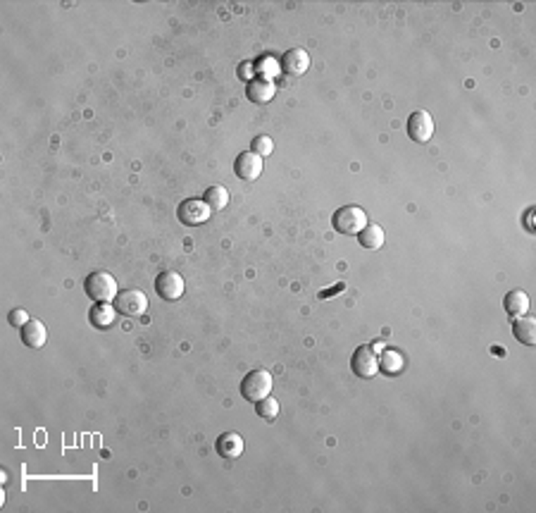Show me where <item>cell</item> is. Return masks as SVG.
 <instances>
[{
  "label": "cell",
  "instance_id": "cell-1",
  "mask_svg": "<svg viewBox=\"0 0 536 513\" xmlns=\"http://www.w3.org/2000/svg\"><path fill=\"white\" fill-rule=\"evenodd\" d=\"M83 292H86V297L91 301H96V303H110V301L117 299L120 289H117V280L110 275V272L96 270L86 277V282H83Z\"/></svg>",
  "mask_w": 536,
  "mask_h": 513
},
{
  "label": "cell",
  "instance_id": "cell-2",
  "mask_svg": "<svg viewBox=\"0 0 536 513\" xmlns=\"http://www.w3.org/2000/svg\"><path fill=\"white\" fill-rule=\"evenodd\" d=\"M332 225L339 234H346V237H357V234L370 225V220H367L365 210L357 208V205H343V208H339L336 213H334Z\"/></svg>",
  "mask_w": 536,
  "mask_h": 513
},
{
  "label": "cell",
  "instance_id": "cell-3",
  "mask_svg": "<svg viewBox=\"0 0 536 513\" xmlns=\"http://www.w3.org/2000/svg\"><path fill=\"white\" fill-rule=\"evenodd\" d=\"M272 392V375L267 370H250L241 382V394L245 401H260L270 397Z\"/></svg>",
  "mask_w": 536,
  "mask_h": 513
},
{
  "label": "cell",
  "instance_id": "cell-4",
  "mask_svg": "<svg viewBox=\"0 0 536 513\" xmlns=\"http://www.w3.org/2000/svg\"><path fill=\"white\" fill-rule=\"evenodd\" d=\"M210 215H212V208L203 198L181 200V205H179V210H177V217L181 220V225H186V227L203 225V222L210 220Z\"/></svg>",
  "mask_w": 536,
  "mask_h": 513
},
{
  "label": "cell",
  "instance_id": "cell-5",
  "mask_svg": "<svg viewBox=\"0 0 536 513\" xmlns=\"http://www.w3.org/2000/svg\"><path fill=\"white\" fill-rule=\"evenodd\" d=\"M115 303H117V313L124 317H138L148 310L146 294L138 292V289H124V292H120Z\"/></svg>",
  "mask_w": 536,
  "mask_h": 513
},
{
  "label": "cell",
  "instance_id": "cell-6",
  "mask_svg": "<svg viewBox=\"0 0 536 513\" xmlns=\"http://www.w3.org/2000/svg\"><path fill=\"white\" fill-rule=\"evenodd\" d=\"M350 370H353L355 377L360 380H370L379 372V358H377V351L372 347H357L353 358H350Z\"/></svg>",
  "mask_w": 536,
  "mask_h": 513
},
{
  "label": "cell",
  "instance_id": "cell-7",
  "mask_svg": "<svg viewBox=\"0 0 536 513\" xmlns=\"http://www.w3.org/2000/svg\"><path fill=\"white\" fill-rule=\"evenodd\" d=\"M184 289H186V284H184V277L179 275V272L174 270H165L160 272L158 277H155V292H158V297L163 301H177L184 297Z\"/></svg>",
  "mask_w": 536,
  "mask_h": 513
},
{
  "label": "cell",
  "instance_id": "cell-8",
  "mask_svg": "<svg viewBox=\"0 0 536 513\" xmlns=\"http://www.w3.org/2000/svg\"><path fill=\"white\" fill-rule=\"evenodd\" d=\"M407 136L415 143H427L434 136V120L427 110H417L407 117Z\"/></svg>",
  "mask_w": 536,
  "mask_h": 513
},
{
  "label": "cell",
  "instance_id": "cell-9",
  "mask_svg": "<svg viewBox=\"0 0 536 513\" xmlns=\"http://www.w3.org/2000/svg\"><path fill=\"white\" fill-rule=\"evenodd\" d=\"M234 172H236L238 180L255 182L262 175V158L255 150H243V153H238L236 163H234Z\"/></svg>",
  "mask_w": 536,
  "mask_h": 513
},
{
  "label": "cell",
  "instance_id": "cell-10",
  "mask_svg": "<svg viewBox=\"0 0 536 513\" xmlns=\"http://www.w3.org/2000/svg\"><path fill=\"white\" fill-rule=\"evenodd\" d=\"M215 449L222 459H238L243 454V437L236 432H225L217 437Z\"/></svg>",
  "mask_w": 536,
  "mask_h": 513
},
{
  "label": "cell",
  "instance_id": "cell-11",
  "mask_svg": "<svg viewBox=\"0 0 536 513\" xmlns=\"http://www.w3.org/2000/svg\"><path fill=\"white\" fill-rule=\"evenodd\" d=\"M277 93V86L272 84V79H258V81H250L248 88H245V96H248L250 103L255 105H265L275 98Z\"/></svg>",
  "mask_w": 536,
  "mask_h": 513
},
{
  "label": "cell",
  "instance_id": "cell-12",
  "mask_svg": "<svg viewBox=\"0 0 536 513\" xmlns=\"http://www.w3.org/2000/svg\"><path fill=\"white\" fill-rule=\"evenodd\" d=\"M19 332H22L19 334L22 342H24L29 349H41L43 344H46V339H48V330H46V325H43L41 320H29Z\"/></svg>",
  "mask_w": 536,
  "mask_h": 513
},
{
  "label": "cell",
  "instance_id": "cell-13",
  "mask_svg": "<svg viewBox=\"0 0 536 513\" xmlns=\"http://www.w3.org/2000/svg\"><path fill=\"white\" fill-rule=\"evenodd\" d=\"M512 334H515V339L522 342L524 347H534L536 344V320L532 315L515 317V322H512Z\"/></svg>",
  "mask_w": 536,
  "mask_h": 513
},
{
  "label": "cell",
  "instance_id": "cell-14",
  "mask_svg": "<svg viewBox=\"0 0 536 513\" xmlns=\"http://www.w3.org/2000/svg\"><path fill=\"white\" fill-rule=\"evenodd\" d=\"M284 70L289 72V74H293V77H300V74H305L308 72V67H310V55L305 53L303 48H293V50H289L286 55H284Z\"/></svg>",
  "mask_w": 536,
  "mask_h": 513
},
{
  "label": "cell",
  "instance_id": "cell-15",
  "mask_svg": "<svg viewBox=\"0 0 536 513\" xmlns=\"http://www.w3.org/2000/svg\"><path fill=\"white\" fill-rule=\"evenodd\" d=\"M88 320H91V325L98 327V330H108L117 320V310L110 303H96L91 308V313H88Z\"/></svg>",
  "mask_w": 536,
  "mask_h": 513
},
{
  "label": "cell",
  "instance_id": "cell-16",
  "mask_svg": "<svg viewBox=\"0 0 536 513\" xmlns=\"http://www.w3.org/2000/svg\"><path fill=\"white\" fill-rule=\"evenodd\" d=\"M503 306H505V313L510 317H522L529 313V297L522 289H515V292H510L505 297Z\"/></svg>",
  "mask_w": 536,
  "mask_h": 513
},
{
  "label": "cell",
  "instance_id": "cell-17",
  "mask_svg": "<svg viewBox=\"0 0 536 513\" xmlns=\"http://www.w3.org/2000/svg\"><path fill=\"white\" fill-rule=\"evenodd\" d=\"M384 239H387L384 230L379 225H372V222L360 234H357V242H360V246L362 248H370V251L382 248L384 246Z\"/></svg>",
  "mask_w": 536,
  "mask_h": 513
},
{
  "label": "cell",
  "instance_id": "cell-18",
  "mask_svg": "<svg viewBox=\"0 0 536 513\" xmlns=\"http://www.w3.org/2000/svg\"><path fill=\"white\" fill-rule=\"evenodd\" d=\"M379 368H382L387 375H398L400 370H403V354H398V351L389 349L382 354V358H379Z\"/></svg>",
  "mask_w": 536,
  "mask_h": 513
},
{
  "label": "cell",
  "instance_id": "cell-19",
  "mask_svg": "<svg viewBox=\"0 0 536 513\" xmlns=\"http://www.w3.org/2000/svg\"><path fill=\"white\" fill-rule=\"evenodd\" d=\"M203 200L210 205L212 210H222V208H227V203H229V191L225 187H217L215 184V187H208Z\"/></svg>",
  "mask_w": 536,
  "mask_h": 513
},
{
  "label": "cell",
  "instance_id": "cell-20",
  "mask_svg": "<svg viewBox=\"0 0 536 513\" xmlns=\"http://www.w3.org/2000/svg\"><path fill=\"white\" fill-rule=\"evenodd\" d=\"M255 411H258V416L265 418V420H275L279 416V401L270 394V397L255 401Z\"/></svg>",
  "mask_w": 536,
  "mask_h": 513
},
{
  "label": "cell",
  "instance_id": "cell-21",
  "mask_svg": "<svg viewBox=\"0 0 536 513\" xmlns=\"http://www.w3.org/2000/svg\"><path fill=\"white\" fill-rule=\"evenodd\" d=\"M29 320H31V317H29V313H26L24 308H15L13 313L8 315V322H10L13 327H17V330H22V327H24Z\"/></svg>",
  "mask_w": 536,
  "mask_h": 513
},
{
  "label": "cell",
  "instance_id": "cell-22",
  "mask_svg": "<svg viewBox=\"0 0 536 513\" xmlns=\"http://www.w3.org/2000/svg\"><path fill=\"white\" fill-rule=\"evenodd\" d=\"M272 148H275V143H272V139L270 136H255V141H253V150L255 153L260 155H270L272 153Z\"/></svg>",
  "mask_w": 536,
  "mask_h": 513
},
{
  "label": "cell",
  "instance_id": "cell-23",
  "mask_svg": "<svg viewBox=\"0 0 536 513\" xmlns=\"http://www.w3.org/2000/svg\"><path fill=\"white\" fill-rule=\"evenodd\" d=\"M258 70H260L265 77H275L277 72H279V65H277L275 58H267V55H265V58H262L260 63H258Z\"/></svg>",
  "mask_w": 536,
  "mask_h": 513
},
{
  "label": "cell",
  "instance_id": "cell-24",
  "mask_svg": "<svg viewBox=\"0 0 536 513\" xmlns=\"http://www.w3.org/2000/svg\"><path fill=\"white\" fill-rule=\"evenodd\" d=\"M253 67H255V65L243 63V65H241V70H238V77H241V79H245V81L250 84V77H253Z\"/></svg>",
  "mask_w": 536,
  "mask_h": 513
},
{
  "label": "cell",
  "instance_id": "cell-25",
  "mask_svg": "<svg viewBox=\"0 0 536 513\" xmlns=\"http://www.w3.org/2000/svg\"><path fill=\"white\" fill-rule=\"evenodd\" d=\"M343 287H346V284H343V282H339L336 287H332V289H329V292H327V289H325V292H320V299H332L334 294L343 292Z\"/></svg>",
  "mask_w": 536,
  "mask_h": 513
}]
</instances>
